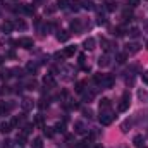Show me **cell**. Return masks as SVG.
<instances>
[{"label": "cell", "instance_id": "29", "mask_svg": "<svg viewBox=\"0 0 148 148\" xmlns=\"http://www.w3.org/2000/svg\"><path fill=\"white\" fill-rule=\"evenodd\" d=\"M17 143H19L21 147L26 143V134H24V133H19V134H17Z\"/></svg>", "mask_w": 148, "mask_h": 148}, {"label": "cell", "instance_id": "8", "mask_svg": "<svg viewBox=\"0 0 148 148\" xmlns=\"http://www.w3.org/2000/svg\"><path fill=\"white\" fill-rule=\"evenodd\" d=\"M83 47H84L86 50H93V48H95V38H86V40L83 41Z\"/></svg>", "mask_w": 148, "mask_h": 148}, {"label": "cell", "instance_id": "38", "mask_svg": "<svg viewBox=\"0 0 148 148\" xmlns=\"http://www.w3.org/2000/svg\"><path fill=\"white\" fill-rule=\"evenodd\" d=\"M36 84H38V83L33 79V81H29V83L26 84V88H28V90H36Z\"/></svg>", "mask_w": 148, "mask_h": 148}, {"label": "cell", "instance_id": "17", "mask_svg": "<svg viewBox=\"0 0 148 148\" xmlns=\"http://www.w3.org/2000/svg\"><path fill=\"white\" fill-rule=\"evenodd\" d=\"M143 141H145V140H143V136H141V134H136V136L133 138V143H134V147H138V148L143 147Z\"/></svg>", "mask_w": 148, "mask_h": 148}, {"label": "cell", "instance_id": "5", "mask_svg": "<svg viewBox=\"0 0 148 148\" xmlns=\"http://www.w3.org/2000/svg\"><path fill=\"white\" fill-rule=\"evenodd\" d=\"M33 105H35V102H33L31 98H23V102H21L23 110H31V109H33Z\"/></svg>", "mask_w": 148, "mask_h": 148}, {"label": "cell", "instance_id": "4", "mask_svg": "<svg viewBox=\"0 0 148 148\" xmlns=\"http://www.w3.org/2000/svg\"><path fill=\"white\" fill-rule=\"evenodd\" d=\"M112 84H114V76L112 74H105L102 83H100V86L102 88H112Z\"/></svg>", "mask_w": 148, "mask_h": 148}, {"label": "cell", "instance_id": "23", "mask_svg": "<svg viewBox=\"0 0 148 148\" xmlns=\"http://www.w3.org/2000/svg\"><path fill=\"white\" fill-rule=\"evenodd\" d=\"M31 148H43V140L41 138H35L33 143H31Z\"/></svg>", "mask_w": 148, "mask_h": 148}, {"label": "cell", "instance_id": "27", "mask_svg": "<svg viewBox=\"0 0 148 148\" xmlns=\"http://www.w3.org/2000/svg\"><path fill=\"white\" fill-rule=\"evenodd\" d=\"M83 9H86V10H93V2H91V0H84V2H83Z\"/></svg>", "mask_w": 148, "mask_h": 148}, {"label": "cell", "instance_id": "7", "mask_svg": "<svg viewBox=\"0 0 148 148\" xmlns=\"http://www.w3.org/2000/svg\"><path fill=\"white\" fill-rule=\"evenodd\" d=\"M74 131H76L77 134H84V133H86V127H84V124H83V122L76 121V122H74Z\"/></svg>", "mask_w": 148, "mask_h": 148}, {"label": "cell", "instance_id": "44", "mask_svg": "<svg viewBox=\"0 0 148 148\" xmlns=\"http://www.w3.org/2000/svg\"><path fill=\"white\" fill-rule=\"evenodd\" d=\"M64 127H66V126H64V122H62V124L59 122V124L55 126V129H57V131H60V133H64Z\"/></svg>", "mask_w": 148, "mask_h": 148}, {"label": "cell", "instance_id": "2", "mask_svg": "<svg viewBox=\"0 0 148 148\" xmlns=\"http://www.w3.org/2000/svg\"><path fill=\"white\" fill-rule=\"evenodd\" d=\"M129 103H131V97H129V93H124L122 98H121V102H119V110L126 112L129 109Z\"/></svg>", "mask_w": 148, "mask_h": 148}, {"label": "cell", "instance_id": "18", "mask_svg": "<svg viewBox=\"0 0 148 148\" xmlns=\"http://www.w3.org/2000/svg\"><path fill=\"white\" fill-rule=\"evenodd\" d=\"M10 110H12V105H9V103H2L0 105V115H5V114H9Z\"/></svg>", "mask_w": 148, "mask_h": 148}, {"label": "cell", "instance_id": "49", "mask_svg": "<svg viewBox=\"0 0 148 148\" xmlns=\"http://www.w3.org/2000/svg\"><path fill=\"white\" fill-rule=\"evenodd\" d=\"M147 48H148V40H147Z\"/></svg>", "mask_w": 148, "mask_h": 148}, {"label": "cell", "instance_id": "22", "mask_svg": "<svg viewBox=\"0 0 148 148\" xmlns=\"http://www.w3.org/2000/svg\"><path fill=\"white\" fill-rule=\"evenodd\" d=\"M93 97H95L93 91H83V98H84V102H91Z\"/></svg>", "mask_w": 148, "mask_h": 148}, {"label": "cell", "instance_id": "26", "mask_svg": "<svg viewBox=\"0 0 148 148\" xmlns=\"http://www.w3.org/2000/svg\"><path fill=\"white\" fill-rule=\"evenodd\" d=\"M126 59H127V57H126V53H117V55H115L117 64H124V62H126Z\"/></svg>", "mask_w": 148, "mask_h": 148}, {"label": "cell", "instance_id": "14", "mask_svg": "<svg viewBox=\"0 0 148 148\" xmlns=\"http://www.w3.org/2000/svg\"><path fill=\"white\" fill-rule=\"evenodd\" d=\"M0 131H2L3 134L10 133V131H12V124H10V122H2V124H0Z\"/></svg>", "mask_w": 148, "mask_h": 148}, {"label": "cell", "instance_id": "19", "mask_svg": "<svg viewBox=\"0 0 148 148\" xmlns=\"http://www.w3.org/2000/svg\"><path fill=\"white\" fill-rule=\"evenodd\" d=\"M71 29H73L74 33H77V31L81 29V23H79V19H74V21H71Z\"/></svg>", "mask_w": 148, "mask_h": 148}, {"label": "cell", "instance_id": "10", "mask_svg": "<svg viewBox=\"0 0 148 148\" xmlns=\"http://www.w3.org/2000/svg\"><path fill=\"white\" fill-rule=\"evenodd\" d=\"M76 45H71V47H66L64 48V57H73L74 53H76Z\"/></svg>", "mask_w": 148, "mask_h": 148}, {"label": "cell", "instance_id": "37", "mask_svg": "<svg viewBox=\"0 0 148 148\" xmlns=\"http://www.w3.org/2000/svg\"><path fill=\"white\" fill-rule=\"evenodd\" d=\"M103 76H105V74H95V77H93V79H95V83H97V84H100V83H102V79H103Z\"/></svg>", "mask_w": 148, "mask_h": 148}, {"label": "cell", "instance_id": "15", "mask_svg": "<svg viewBox=\"0 0 148 148\" xmlns=\"http://www.w3.org/2000/svg\"><path fill=\"white\" fill-rule=\"evenodd\" d=\"M14 28H16V29H21V31H24V29L28 28V24H26L23 19H17V21L14 23Z\"/></svg>", "mask_w": 148, "mask_h": 148}, {"label": "cell", "instance_id": "32", "mask_svg": "<svg viewBox=\"0 0 148 148\" xmlns=\"http://www.w3.org/2000/svg\"><path fill=\"white\" fill-rule=\"evenodd\" d=\"M127 33H129V36H133V38L140 36V29H138V28H133V29H131V31H127Z\"/></svg>", "mask_w": 148, "mask_h": 148}, {"label": "cell", "instance_id": "41", "mask_svg": "<svg viewBox=\"0 0 148 148\" xmlns=\"http://www.w3.org/2000/svg\"><path fill=\"white\" fill-rule=\"evenodd\" d=\"M102 45H103V48L109 52L110 50V43H109V40H102Z\"/></svg>", "mask_w": 148, "mask_h": 148}, {"label": "cell", "instance_id": "39", "mask_svg": "<svg viewBox=\"0 0 148 148\" xmlns=\"http://www.w3.org/2000/svg\"><path fill=\"white\" fill-rule=\"evenodd\" d=\"M71 9L73 10H79V0H73L71 2Z\"/></svg>", "mask_w": 148, "mask_h": 148}, {"label": "cell", "instance_id": "42", "mask_svg": "<svg viewBox=\"0 0 148 148\" xmlns=\"http://www.w3.org/2000/svg\"><path fill=\"white\" fill-rule=\"evenodd\" d=\"M127 3H129V7H138L140 0H127Z\"/></svg>", "mask_w": 148, "mask_h": 148}, {"label": "cell", "instance_id": "21", "mask_svg": "<svg viewBox=\"0 0 148 148\" xmlns=\"http://www.w3.org/2000/svg\"><path fill=\"white\" fill-rule=\"evenodd\" d=\"M90 147H91V138L83 140V141H79V143H77V148H90Z\"/></svg>", "mask_w": 148, "mask_h": 148}, {"label": "cell", "instance_id": "24", "mask_svg": "<svg viewBox=\"0 0 148 148\" xmlns=\"http://www.w3.org/2000/svg\"><path fill=\"white\" fill-rule=\"evenodd\" d=\"M35 126L40 127V129L45 127V126H43V115H36V117H35Z\"/></svg>", "mask_w": 148, "mask_h": 148}, {"label": "cell", "instance_id": "50", "mask_svg": "<svg viewBox=\"0 0 148 148\" xmlns=\"http://www.w3.org/2000/svg\"><path fill=\"white\" fill-rule=\"evenodd\" d=\"M143 148H147V147H143Z\"/></svg>", "mask_w": 148, "mask_h": 148}, {"label": "cell", "instance_id": "25", "mask_svg": "<svg viewBox=\"0 0 148 148\" xmlns=\"http://www.w3.org/2000/svg\"><path fill=\"white\" fill-rule=\"evenodd\" d=\"M129 127H131V121H124V122L121 124V131H122V133H127Z\"/></svg>", "mask_w": 148, "mask_h": 148}, {"label": "cell", "instance_id": "11", "mask_svg": "<svg viewBox=\"0 0 148 148\" xmlns=\"http://www.w3.org/2000/svg\"><path fill=\"white\" fill-rule=\"evenodd\" d=\"M57 40H59V41H67V40H69V31L60 29V31L57 33Z\"/></svg>", "mask_w": 148, "mask_h": 148}, {"label": "cell", "instance_id": "9", "mask_svg": "<svg viewBox=\"0 0 148 148\" xmlns=\"http://www.w3.org/2000/svg\"><path fill=\"white\" fill-rule=\"evenodd\" d=\"M98 66H100V67H107V66H110V59H109V55H102V57L98 59Z\"/></svg>", "mask_w": 148, "mask_h": 148}, {"label": "cell", "instance_id": "48", "mask_svg": "<svg viewBox=\"0 0 148 148\" xmlns=\"http://www.w3.org/2000/svg\"><path fill=\"white\" fill-rule=\"evenodd\" d=\"M95 148H103V147H100V145H98V147H95Z\"/></svg>", "mask_w": 148, "mask_h": 148}, {"label": "cell", "instance_id": "1", "mask_svg": "<svg viewBox=\"0 0 148 148\" xmlns=\"http://www.w3.org/2000/svg\"><path fill=\"white\" fill-rule=\"evenodd\" d=\"M100 122L103 124V126H109V124H112V121H114V114L110 112V109L109 110H100Z\"/></svg>", "mask_w": 148, "mask_h": 148}, {"label": "cell", "instance_id": "40", "mask_svg": "<svg viewBox=\"0 0 148 148\" xmlns=\"http://www.w3.org/2000/svg\"><path fill=\"white\" fill-rule=\"evenodd\" d=\"M24 12L33 14V12H35V7H31V5H24Z\"/></svg>", "mask_w": 148, "mask_h": 148}, {"label": "cell", "instance_id": "20", "mask_svg": "<svg viewBox=\"0 0 148 148\" xmlns=\"http://www.w3.org/2000/svg\"><path fill=\"white\" fill-rule=\"evenodd\" d=\"M2 29H3L5 33H10V31L14 29V24H12V23H9V21H5V23L2 24Z\"/></svg>", "mask_w": 148, "mask_h": 148}, {"label": "cell", "instance_id": "33", "mask_svg": "<svg viewBox=\"0 0 148 148\" xmlns=\"http://www.w3.org/2000/svg\"><path fill=\"white\" fill-rule=\"evenodd\" d=\"M10 73H12L10 69H5V71H0V77H2V79H7V77L10 76Z\"/></svg>", "mask_w": 148, "mask_h": 148}, {"label": "cell", "instance_id": "35", "mask_svg": "<svg viewBox=\"0 0 148 148\" xmlns=\"http://www.w3.org/2000/svg\"><path fill=\"white\" fill-rule=\"evenodd\" d=\"M38 107H40V109H41V110H43V109H45V107H48V102H47V100H45V98H41V100H40V102H38Z\"/></svg>", "mask_w": 148, "mask_h": 148}, {"label": "cell", "instance_id": "16", "mask_svg": "<svg viewBox=\"0 0 148 148\" xmlns=\"http://www.w3.org/2000/svg\"><path fill=\"white\" fill-rule=\"evenodd\" d=\"M110 109V100L109 98H102L100 100V110H109Z\"/></svg>", "mask_w": 148, "mask_h": 148}, {"label": "cell", "instance_id": "3", "mask_svg": "<svg viewBox=\"0 0 148 148\" xmlns=\"http://www.w3.org/2000/svg\"><path fill=\"white\" fill-rule=\"evenodd\" d=\"M17 45H21L23 48H33L35 41H33V38L24 36V38H19V40H17Z\"/></svg>", "mask_w": 148, "mask_h": 148}, {"label": "cell", "instance_id": "46", "mask_svg": "<svg viewBox=\"0 0 148 148\" xmlns=\"http://www.w3.org/2000/svg\"><path fill=\"white\" fill-rule=\"evenodd\" d=\"M67 95H69V93H67V91H66V90H64V91H62V93H60V98H62V100H66V98H67Z\"/></svg>", "mask_w": 148, "mask_h": 148}, {"label": "cell", "instance_id": "28", "mask_svg": "<svg viewBox=\"0 0 148 148\" xmlns=\"http://www.w3.org/2000/svg\"><path fill=\"white\" fill-rule=\"evenodd\" d=\"M43 134L47 138H52L53 136V127H43Z\"/></svg>", "mask_w": 148, "mask_h": 148}, {"label": "cell", "instance_id": "47", "mask_svg": "<svg viewBox=\"0 0 148 148\" xmlns=\"http://www.w3.org/2000/svg\"><path fill=\"white\" fill-rule=\"evenodd\" d=\"M2 62H3V57H2V55H0V66H2Z\"/></svg>", "mask_w": 148, "mask_h": 148}, {"label": "cell", "instance_id": "13", "mask_svg": "<svg viewBox=\"0 0 148 148\" xmlns=\"http://www.w3.org/2000/svg\"><path fill=\"white\" fill-rule=\"evenodd\" d=\"M126 50H127V53H136V52H140V45L138 43H129L126 47Z\"/></svg>", "mask_w": 148, "mask_h": 148}, {"label": "cell", "instance_id": "12", "mask_svg": "<svg viewBox=\"0 0 148 148\" xmlns=\"http://www.w3.org/2000/svg\"><path fill=\"white\" fill-rule=\"evenodd\" d=\"M36 71H38V66L35 62H28L26 64V73L28 74H36Z\"/></svg>", "mask_w": 148, "mask_h": 148}, {"label": "cell", "instance_id": "30", "mask_svg": "<svg viewBox=\"0 0 148 148\" xmlns=\"http://www.w3.org/2000/svg\"><path fill=\"white\" fill-rule=\"evenodd\" d=\"M105 5H107V7H105V9H107V10H109V12H114V10H115V9H117V3H115V2H107V3H105Z\"/></svg>", "mask_w": 148, "mask_h": 148}, {"label": "cell", "instance_id": "6", "mask_svg": "<svg viewBox=\"0 0 148 148\" xmlns=\"http://www.w3.org/2000/svg\"><path fill=\"white\" fill-rule=\"evenodd\" d=\"M43 83H45V86H48V88H53V86H55V79H53L52 74H47V76L43 77Z\"/></svg>", "mask_w": 148, "mask_h": 148}, {"label": "cell", "instance_id": "43", "mask_svg": "<svg viewBox=\"0 0 148 148\" xmlns=\"http://www.w3.org/2000/svg\"><path fill=\"white\" fill-rule=\"evenodd\" d=\"M2 148H12V141H10V140H5L3 145H2Z\"/></svg>", "mask_w": 148, "mask_h": 148}, {"label": "cell", "instance_id": "36", "mask_svg": "<svg viewBox=\"0 0 148 148\" xmlns=\"http://www.w3.org/2000/svg\"><path fill=\"white\" fill-rule=\"evenodd\" d=\"M67 0H57V7H60V9H66L67 7Z\"/></svg>", "mask_w": 148, "mask_h": 148}, {"label": "cell", "instance_id": "45", "mask_svg": "<svg viewBox=\"0 0 148 148\" xmlns=\"http://www.w3.org/2000/svg\"><path fill=\"white\" fill-rule=\"evenodd\" d=\"M141 77H143V83H145V84H148V71H145Z\"/></svg>", "mask_w": 148, "mask_h": 148}, {"label": "cell", "instance_id": "31", "mask_svg": "<svg viewBox=\"0 0 148 148\" xmlns=\"http://www.w3.org/2000/svg\"><path fill=\"white\" fill-rule=\"evenodd\" d=\"M84 84H86L84 81H79V83L76 84V91H77V93H83V91H84Z\"/></svg>", "mask_w": 148, "mask_h": 148}, {"label": "cell", "instance_id": "34", "mask_svg": "<svg viewBox=\"0 0 148 148\" xmlns=\"http://www.w3.org/2000/svg\"><path fill=\"white\" fill-rule=\"evenodd\" d=\"M83 115L88 117V119H91V117H93V110H91V109H83Z\"/></svg>", "mask_w": 148, "mask_h": 148}]
</instances>
